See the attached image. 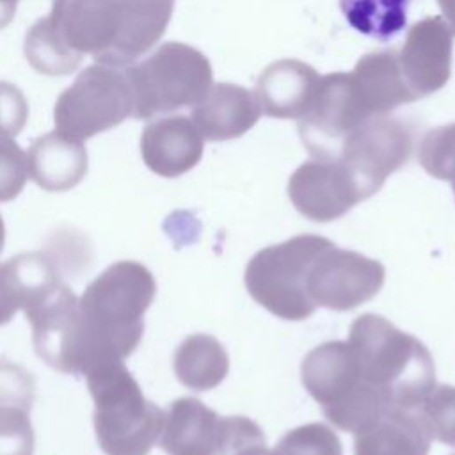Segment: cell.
Returning a JSON list of instances; mask_svg holds the SVG:
<instances>
[{
    "instance_id": "6da1fadb",
    "label": "cell",
    "mask_w": 455,
    "mask_h": 455,
    "mask_svg": "<svg viewBox=\"0 0 455 455\" xmlns=\"http://www.w3.org/2000/svg\"><path fill=\"white\" fill-rule=\"evenodd\" d=\"M156 293L153 274L139 261L123 259L107 267L78 299L76 375L108 359H126L139 347L144 313Z\"/></svg>"
},
{
    "instance_id": "7a4b0ae2",
    "label": "cell",
    "mask_w": 455,
    "mask_h": 455,
    "mask_svg": "<svg viewBox=\"0 0 455 455\" xmlns=\"http://www.w3.org/2000/svg\"><path fill=\"white\" fill-rule=\"evenodd\" d=\"M359 382L391 407L418 411L435 387L428 348L412 334L373 313L357 316L348 341Z\"/></svg>"
},
{
    "instance_id": "3957f363",
    "label": "cell",
    "mask_w": 455,
    "mask_h": 455,
    "mask_svg": "<svg viewBox=\"0 0 455 455\" xmlns=\"http://www.w3.org/2000/svg\"><path fill=\"white\" fill-rule=\"evenodd\" d=\"M94 400V430L105 455H148L158 441L165 412L149 402L123 359L84 371Z\"/></svg>"
},
{
    "instance_id": "277c9868",
    "label": "cell",
    "mask_w": 455,
    "mask_h": 455,
    "mask_svg": "<svg viewBox=\"0 0 455 455\" xmlns=\"http://www.w3.org/2000/svg\"><path fill=\"white\" fill-rule=\"evenodd\" d=\"M126 73L135 119L194 107L212 87L210 60L199 50L176 41L164 43L142 62L126 66Z\"/></svg>"
},
{
    "instance_id": "5b68a950",
    "label": "cell",
    "mask_w": 455,
    "mask_h": 455,
    "mask_svg": "<svg viewBox=\"0 0 455 455\" xmlns=\"http://www.w3.org/2000/svg\"><path fill=\"white\" fill-rule=\"evenodd\" d=\"M300 379L323 416L339 430L355 434L391 409L380 396L361 386L347 341H325L307 352L300 364Z\"/></svg>"
},
{
    "instance_id": "8992f818",
    "label": "cell",
    "mask_w": 455,
    "mask_h": 455,
    "mask_svg": "<svg viewBox=\"0 0 455 455\" xmlns=\"http://www.w3.org/2000/svg\"><path fill=\"white\" fill-rule=\"evenodd\" d=\"M331 240L320 235H297L259 249L247 263L243 281L249 295L272 315L300 322L316 306L306 291L307 270L316 252Z\"/></svg>"
},
{
    "instance_id": "52a82bcc",
    "label": "cell",
    "mask_w": 455,
    "mask_h": 455,
    "mask_svg": "<svg viewBox=\"0 0 455 455\" xmlns=\"http://www.w3.org/2000/svg\"><path fill=\"white\" fill-rule=\"evenodd\" d=\"M132 114L133 92L126 68L98 62L60 92L53 121L59 133L82 142L121 124Z\"/></svg>"
},
{
    "instance_id": "ba28073f",
    "label": "cell",
    "mask_w": 455,
    "mask_h": 455,
    "mask_svg": "<svg viewBox=\"0 0 455 455\" xmlns=\"http://www.w3.org/2000/svg\"><path fill=\"white\" fill-rule=\"evenodd\" d=\"M254 443H265L256 421L247 416H219L192 396L169 405L160 434L167 455H236Z\"/></svg>"
},
{
    "instance_id": "9c48e42d",
    "label": "cell",
    "mask_w": 455,
    "mask_h": 455,
    "mask_svg": "<svg viewBox=\"0 0 455 455\" xmlns=\"http://www.w3.org/2000/svg\"><path fill=\"white\" fill-rule=\"evenodd\" d=\"M377 117L366 105L350 73L318 80L307 112L299 119V135L315 160H334L343 140L364 121Z\"/></svg>"
},
{
    "instance_id": "30bf717a",
    "label": "cell",
    "mask_w": 455,
    "mask_h": 455,
    "mask_svg": "<svg viewBox=\"0 0 455 455\" xmlns=\"http://www.w3.org/2000/svg\"><path fill=\"white\" fill-rule=\"evenodd\" d=\"M412 146L414 130L405 121L377 116L343 140L334 160L348 171L363 199H368L380 190L391 172L409 162Z\"/></svg>"
},
{
    "instance_id": "8fae6325",
    "label": "cell",
    "mask_w": 455,
    "mask_h": 455,
    "mask_svg": "<svg viewBox=\"0 0 455 455\" xmlns=\"http://www.w3.org/2000/svg\"><path fill=\"white\" fill-rule=\"evenodd\" d=\"M384 279L386 270L380 261L329 242L309 265L306 291L316 307L348 311L371 300Z\"/></svg>"
},
{
    "instance_id": "7c38bea8",
    "label": "cell",
    "mask_w": 455,
    "mask_h": 455,
    "mask_svg": "<svg viewBox=\"0 0 455 455\" xmlns=\"http://www.w3.org/2000/svg\"><path fill=\"white\" fill-rule=\"evenodd\" d=\"M288 197L300 215L315 222L336 220L364 201L348 171L336 160L299 165L288 180Z\"/></svg>"
},
{
    "instance_id": "4fadbf2b",
    "label": "cell",
    "mask_w": 455,
    "mask_h": 455,
    "mask_svg": "<svg viewBox=\"0 0 455 455\" xmlns=\"http://www.w3.org/2000/svg\"><path fill=\"white\" fill-rule=\"evenodd\" d=\"M59 44L75 59L84 53L94 59L107 52L119 30L117 0H53L43 18Z\"/></svg>"
},
{
    "instance_id": "5bb4252c",
    "label": "cell",
    "mask_w": 455,
    "mask_h": 455,
    "mask_svg": "<svg viewBox=\"0 0 455 455\" xmlns=\"http://www.w3.org/2000/svg\"><path fill=\"white\" fill-rule=\"evenodd\" d=\"M453 34L441 16L414 23L396 53L402 78L412 96L425 98L439 91L451 73Z\"/></svg>"
},
{
    "instance_id": "9a60e30c",
    "label": "cell",
    "mask_w": 455,
    "mask_h": 455,
    "mask_svg": "<svg viewBox=\"0 0 455 455\" xmlns=\"http://www.w3.org/2000/svg\"><path fill=\"white\" fill-rule=\"evenodd\" d=\"M203 135L185 116H169L149 123L140 137V155L149 171L178 178L194 169L203 156Z\"/></svg>"
},
{
    "instance_id": "2e32d148",
    "label": "cell",
    "mask_w": 455,
    "mask_h": 455,
    "mask_svg": "<svg viewBox=\"0 0 455 455\" xmlns=\"http://www.w3.org/2000/svg\"><path fill=\"white\" fill-rule=\"evenodd\" d=\"M119 30L112 46L96 62L126 68L155 46L164 36L174 9V0H117Z\"/></svg>"
},
{
    "instance_id": "e0dca14e",
    "label": "cell",
    "mask_w": 455,
    "mask_h": 455,
    "mask_svg": "<svg viewBox=\"0 0 455 455\" xmlns=\"http://www.w3.org/2000/svg\"><path fill=\"white\" fill-rule=\"evenodd\" d=\"M36 398L32 373L0 359V455H34L30 409Z\"/></svg>"
},
{
    "instance_id": "ac0fdd59",
    "label": "cell",
    "mask_w": 455,
    "mask_h": 455,
    "mask_svg": "<svg viewBox=\"0 0 455 455\" xmlns=\"http://www.w3.org/2000/svg\"><path fill=\"white\" fill-rule=\"evenodd\" d=\"M320 76L300 60L283 59L267 66L256 84V100L268 117L300 119L315 96Z\"/></svg>"
},
{
    "instance_id": "d6986e66",
    "label": "cell",
    "mask_w": 455,
    "mask_h": 455,
    "mask_svg": "<svg viewBox=\"0 0 455 455\" xmlns=\"http://www.w3.org/2000/svg\"><path fill=\"white\" fill-rule=\"evenodd\" d=\"M256 94L233 84H215L192 108V123L206 140H229L249 132L259 119Z\"/></svg>"
},
{
    "instance_id": "ffe728a7",
    "label": "cell",
    "mask_w": 455,
    "mask_h": 455,
    "mask_svg": "<svg viewBox=\"0 0 455 455\" xmlns=\"http://www.w3.org/2000/svg\"><path fill=\"white\" fill-rule=\"evenodd\" d=\"M430 443L419 411L393 407L354 434V455H428Z\"/></svg>"
},
{
    "instance_id": "44dd1931",
    "label": "cell",
    "mask_w": 455,
    "mask_h": 455,
    "mask_svg": "<svg viewBox=\"0 0 455 455\" xmlns=\"http://www.w3.org/2000/svg\"><path fill=\"white\" fill-rule=\"evenodd\" d=\"M28 176L48 192L76 187L87 174V149L80 140L50 132L36 139L27 153Z\"/></svg>"
},
{
    "instance_id": "7402d4cb",
    "label": "cell",
    "mask_w": 455,
    "mask_h": 455,
    "mask_svg": "<svg viewBox=\"0 0 455 455\" xmlns=\"http://www.w3.org/2000/svg\"><path fill=\"white\" fill-rule=\"evenodd\" d=\"M350 73L373 116H386L416 100L402 78L395 52L368 53Z\"/></svg>"
},
{
    "instance_id": "603a6c76",
    "label": "cell",
    "mask_w": 455,
    "mask_h": 455,
    "mask_svg": "<svg viewBox=\"0 0 455 455\" xmlns=\"http://www.w3.org/2000/svg\"><path fill=\"white\" fill-rule=\"evenodd\" d=\"M174 373L192 391L217 387L229 371V355L212 334H190L174 352Z\"/></svg>"
},
{
    "instance_id": "cb8c5ba5",
    "label": "cell",
    "mask_w": 455,
    "mask_h": 455,
    "mask_svg": "<svg viewBox=\"0 0 455 455\" xmlns=\"http://www.w3.org/2000/svg\"><path fill=\"white\" fill-rule=\"evenodd\" d=\"M407 5L409 0H339L352 28L379 41H389L403 30Z\"/></svg>"
},
{
    "instance_id": "d4e9b609",
    "label": "cell",
    "mask_w": 455,
    "mask_h": 455,
    "mask_svg": "<svg viewBox=\"0 0 455 455\" xmlns=\"http://www.w3.org/2000/svg\"><path fill=\"white\" fill-rule=\"evenodd\" d=\"M279 455H343L338 434L325 423H306L288 430L275 444Z\"/></svg>"
},
{
    "instance_id": "484cf974",
    "label": "cell",
    "mask_w": 455,
    "mask_h": 455,
    "mask_svg": "<svg viewBox=\"0 0 455 455\" xmlns=\"http://www.w3.org/2000/svg\"><path fill=\"white\" fill-rule=\"evenodd\" d=\"M418 158L430 176L455 183V123L427 132Z\"/></svg>"
},
{
    "instance_id": "4316f807",
    "label": "cell",
    "mask_w": 455,
    "mask_h": 455,
    "mask_svg": "<svg viewBox=\"0 0 455 455\" xmlns=\"http://www.w3.org/2000/svg\"><path fill=\"white\" fill-rule=\"evenodd\" d=\"M418 411L432 439L455 448V386H435Z\"/></svg>"
},
{
    "instance_id": "83f0119b",
    "label": "cell",
    "mask_w": 455,
    "mask_h": 455,
    "mask_svg": "<svg viewBox=\"0 0 455 455\" xmlns=\"http://www.w3.org/2000/svg\"><path fill=\"white\" fill-rule=\"evenodd\" d=\"M28 178L25 151L12 140L0 137V203L12 201Z\"/></svg>"
},
{
    "instance_id": "f1b7e54d",
    "label": "cell",
    "mask_w": 455,
    "mask_h": 455,
    "mask_svg": "<svg viewBox=\"0 0 455 455\" xmlns=\"http://www.w3.org/2000/svg\"><path fill=\"white\" fill-rule=\"evenodd\" d=\"M25 302V283L14 258L0 263V325L12 320Z\"/></svg>"
},
{
    "instance_id": "f546056e",
    "label": "cell",
    "mask_w": 455,
    "mask_h": 455,
    "mask_svg": "<svg viewBox=\"0 0 455 455\" xmlns=\"http://www.w3.org/2000/svg\"><path fill=\"white\" fill-rule=\"evenodd\" d=\"M28 119V103L23 92L9 84L0 82V137H16Z\"/></svg>"
},
{
    "instance_id": "4dcf8cb0",
    "label": "cell",
    "mask_w": 455,
    "mask_h": 455,
    "mask_svg": "<svg viewBox=\"0 0 455 455\" xmlns=\"http://www.w3.org/2000/svg\"><path fill=\"white\" fill-rule=\"evenodd\" d=\"M437 4L446 20V25L450 27L451 34L455 36V0H437Z\"/></svg>"
},
{
    "instance_id": "1f68e13d",
    "label": "cell",
    "mask_w": 455,
    "mask_h": 455,
    "mask_svg": "<svg viewBox=\"0 0 455 455\" xmlns=\"http://www.w3.org/2000/svg\"><path fill=\"white\" fill-rule=\"evenodd\" d=\"M236 455H279L275 450H270L265 446V443H254L245 448H242Z\"/></svg>"
},
{
    "instance_id": "d6a6232c",
    "label": "cell",
    "mask_w": 455,
    "mask_h": 455,
    "mask_svg": "<svg viewBox=\"0 0 455 455\" xmlns=\"http://www.w3.org/2000/svg\"><path fill=\"white\" fill-rule=\"evenodd\" d=\"M4 245H5V224H4V219L0 215V252L4 251Z\"/></svg>"
},
{
    "instance_id": "836d02e7",
    "label": "cell",
    "mask_w": 455,
    "mask_h": 455,
    "mask_svg": "<svg viewBox=\"0 0 455 455\" xmlns=\"http://www.w3.org/2000/svg\"><path fill=\"white\" fill-rule=\"evenodd\" d=\"M0 4H2L4 7H9V9L16 11V4H18V0H0Z\"/></svg>"
},
{
    "instance_id": "e575fe53",
    "label": "cell",
    "mask_w": 455,
    "mask_h": 455,
    "mask_svg": "<svg viewBox=\"0 0 455 455\" xmlns=\"http://www.w3.org/2000/svg\"><path fill=\"white\" fill-rule=\"evenodd\" d=\"M453 185V192H455V183H451Z\"/></svg>"
},
{
    "instance_id": "d590c367",
    "label": "cell",
    "mask_w": 455,
    "mask_h": 455,
    "mask_svg": "<svg viewBox=\"0 0 455 455\" xmlns=\"http://www.w3.org/2000/svg\"><path fill=\"white\" fill-rule=\"evenodd\" d=\"M451 455H455V453H451Z\"/></svg>"
}]
</instances>
